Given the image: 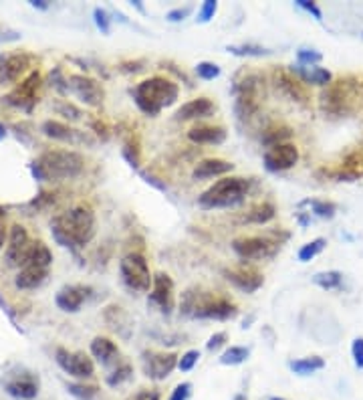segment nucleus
Returning <instances> with one entry per match:
<instances>
[{
	"mask_svg": "<svg viewBox=\"0 0 363 400\" xmlns=\"http://www.w3.org/2000/svg\"><path fill=\"white\" fill-rule=\"evenodd\" d=\"M97 217L89 204H75L51 220V235L57 245L77 253L85 245L95 239Z\"/></svg>",
	"mask_w": 363,
	"mask_h": 400,
	"instance_id": "f257e3e1",
	"label": "nucleus"
},
{
	"mask_svg": "<svg viewBox=\"0 0 363 400\" xmlns=\"http://www.w3.org/2000/svg\"><path fill=\"white\" fill-rule=\"evenodd\" d=\"M180 314L194 320L228 321L239 316V305L226 295L190 287L182 293Z\"/></svg>",
	"mask_w": 363,
	"mask_h": 400,
	"instance_id": "f03ea898",
	"label": "nucleus"
},
{
	"mask_svg": "<svg viewBox=\"0 0 363 400\" xmlns=\"http://www.w3.org/2000/svg\"><path fill=\"white\" fill-rule=\"evenodd\" d=\"M131 98L141 114H145L150 118H158L166 107H172L178 101L180 87L170 77L154 75V77L140 81L131 89Z\"/></svg>",
	"mask_w": 363,
	"mask_h": 400,
	"instance_id": "7ed1b4c3",
	"label": "nucleus"
},
{
	"mask_svg": "<svg viewBox=\"0 0 363 400\" xmlns=\"http://www.w3.org/2000/svg\"><path fill=\"white\" fill-rule=\"evenodd\" d=\"M31 170L37 180H73L83 174L85 158L69 148L47 150L31 164Z\"/></svg>",
	"mask_w": 363,
	"mask_h": 400,
	"instance_id": "20e7f679",
	"label": "nucleus"
},
{
	"mask_svg": "<svg viewBox=\"0 0 363 400\" xmlns=\"http://www.w3.org/2000/svg\"><path fill=\"white\" fill-rule=\"evenodd\" d=\"M252 188L250 178H242V176H224L220 180H216L208 190H204L198 197V204L206 210H214V208H234L242 204L248 192Z\"/></svg>",
	"mask_w": 363,
	"mask_h": 400,
	"instance_id": "39448f33",
	"label": "nucleus"
},
{
	"mask_svg": "<svg viewBox=\"0 0 363 400\" xmlns=\"http://www.w3.org/2000/svg\"><path fill=\"white\" fill-rule=\"evenodd\" d=\"M234 93V109L241 121H250L259 116L264 98H266V81L259 71L244 73L241 79L232 85Z\"/></svg>",
	"mask_w": 363,
	"mask_h": 400,
	"instance_id": "423d86ee",
	"label": "nucleus"
},
{
	"mask_svg": "<svg viewBox=\"0 0 363 400\" xmlns=\"http://www.w3.org/2000/svg\"><path fill=\"white\" fill-rule=\"evenodd\" d=\"M120 275L123 285L134 293H150L154 273L150 271V263L140 251H131L120 261Z\"/></svg>",
	"mask_w": 363,
	"mask_h": 400,
	"instance_id": "0eeeda50",
	"label": "nucleus"
},
{
	"mask_svg": "<svg viewBox=\"0 0 363 400\" xmlns=\"http://www.w3.org/2000/svg\"><path fill=\"white\" fill-rule=\"evenodd\" d=\"M282 240L279 233H268L266 237H236L232 240V251L242 263H255V261L275 257V253L281 249Z\"/></svg>",
	"mask_w": 363,
	"mask_h": 400,
	"instance_id": "6e6552de",
	"label": "nucleus"
},
{
	"mask_svg": "<svg viewBox=\"0 0 363 400\" xmlns=\"http://www.w3.org/2000/svg\"><path fill=\"white\" fill-rule=\"evenodd\" d=\"M55 362L59 364V368L65 374L77 380H89L95 376V364L85 352H71L67 348H57Z\"/></svg>",
	"mask_w": 363,
	"mask_h": 400,
	"instance_id": "1a4fd4ad",
	"label": "nucleus"
},
{
	"mask_svg": "<svg viewBox=\"0 0 363 400\" xmlns=\"http://www.w3.org/2000/svg\"><path fill=\"white\" fill-rule=\"evenodd\" d=\"M69 91L85 105L89 107H101L105 101V89L99 81L87 73H73L67 77Z\"/></svg>",
	"mask_w": 363,
	"mask_h": 400,
	"instance_id": "9d476101",
	"label": "nucleus"
},
{
	"mask_svg": "<svg viewBox=\"0 0 363 400\" xmlns=\"http://www.w3.org/2000/svg\"><path fill=\"white\" fill-rule=\"evenodd\" d=\"M40 83H42V77H40L39 71H31L24 79L17 83V87H15L4 100H6L8 105L19 107L22 111L31 114L33 107H35L37 101H39Z\"/></svg>",
	"mask_w": 363,
	"mask_h": 400,
	"instance_id": "9b49d317",
	"label": "nucleus"
},
{
	"mask_svg": "<svg viewBox=\"0 0 363 400\" xmlns=\"http://www.w3.org/2000/svg\"><path fill=\"white\" fill-rule=\"evenodd\" d=\"M351 103H353L351 85L343 79L327 85V89L321 93L323 111L329 114V116H345V114H349Z\"/></svg>",
	"mask_w": 363,
	"mask_h": 400,
	"instance_id": "f8f14e48",
	"label": "nucleus"
},
{
	"mask_svg": "<svg viewBox=\"0 0 363 400\" xmlns=\"http://www.w3.org/2000/svg\"><path fill=\"white\" fill-rule=\"evenodd\" d=\"M222 275L230 285H234L239 291L248 293V295L259 291L264 283L261 271L250 263H242L239 267H226V269H222Z\"/></svg>",
	"mask_w": 363,
	"mask_h": 400,
	"instance_id": "ddd939ff",
	"label": "nucleus"
},
{
	"mask_svg": "<svg viewBox=\"0 0 363 400\" xmlns=\"http://www.w3.org/2000/svg\"><path fill=\"white\" fill-rule=\"evenodd\" d=\"M141 356H143L141 358L143 372L152 380H166L178 368V358H180L174 352H154V350H145Z\"/></svg>",
	"mask_w": 363,
	"mask_h": 400,
	"instance_id": "4468645a",
	"label": "nucleus"
},
{
	"mask_svg": "<svg viewBox=\"0 0 363 400\" xmlns=\"http://www.w3.org/2000/svg\"><path fill=\"white\" fill-rule=\"evenodd\" d=\"M147 303L158 307L163 316H170L176 307V287H174V281L168 273H156L154 275V283H152V289H150V298Z\"/></svg>",
	"mask_w": 363,
	"mask_h": 400,
	"instance_id": "2eb2a0df",
	"label": "nucleus"
},
{
	"mask_svg": "<svg viewBox=\"0 0 363 400\" xmlns=\"http://www.w3.org/2000/svg\"><path fill=\"white\" fill-rule=\"evenodd\" d=\"M40 132L42 136L51 138L55 141H63V144H71V146H83V144H89L93 146L95 140L87 134V132H81L71 128L69 123H63L57 120H47L40 123Z\"/></svg>",
	"mask_w": 363,
	"mask_h": 400,
	"instance_id": "dca6fc26",
	"label": "nucleus"
},
{
	"mask_svg": "<svg viewBox=\"0 0 363 400\" xmlns=\"http://www.w3.org/2000/svg\"><path fill=\"white\" fill-rule=\"evenodd\" d=\"M264 168L268 172H284V170H291L297 162H299V148L291 141L287 144H279V146H273V148H266L264 150Z\"/></svg>",
	"mask_w": 363,
	"mask_h": 400,
	"instance_id": "f3484780",
	"label": "nucleus"
},
{
	"mask_svg": "<svg viewBox=\"0 0 363 400\" xmlns=\"http://www.w3.org/2000/svg\"><path fill=\"white\" fill-rule=\"evenodd\" d=\"M31 245L33 243L29 239V231L22 224H13L8 229V240H6V251H4L6 265L8 267H22Z\"/></svg>",
	"mask_w": 363,
	"mask_h": 400,
	"instance_id": "a211bd4d",
	"label": "nucleus"
},
{
	"mask_svg": "<svg viewBox=\"0 0 363 400\" xmlns=\"http://www.w3.org/2000/svg\"><path fill=\"white\" fill-rule=\"evenodd\" d=\"M273 83H275L277 91H279L281 95H284L287 100L297 101V103H307V101L311 100L307 85L301 83V81L297 79V77H295L289 69H284V67H277V69L273 71Z\"/></svg>",
	"mask_w": 363,
	"mask_h": 400,
	"instance_id": "6ab92c4d",
	"label": "nucleus"
},
{
	"mask_svg": "<svg viewBox=\"0 0 363 400\" xmlns=\"http://www.w3.org/2000/svg\"><path fill=\"white\" fill-rule=\"evenodd\" d=\"M33 55L29 53H13L0 59V83H19L24 75L31 73L33 67Z\"/></svg>",
	"mask_w": 363,
	"mask_h": 400,
	"instance_id": "aec40b11",
	"label": "nucleus"
},
{
	"mask_svg": "<svg viewBox=\"0 0 363 400\" xmlns=\"http://www.w3.org/2000/svg\"><path fill=\"white\" fill-rule=\"evenodd\" d=\"M40 380L33 372H20L19 376H13L4 384L6 394L17 400H35L39 397Z\"/></svg>",
	"mask_w": 363,
	"mask_h": 400,
	"instance_id": "412c9836",
	"label": "nucleus"
},
{
	"mask_svg": "<svg viewBox=\"0 0 363 400\" xmlns=\"http://www.w3.org/2000/svg\"><path fill=\"white\" fill-rule=\"evenodd\" d=\"M89 291L91 289L85 287V285H65L55 295V303L65 314H77L83 307L85 300L89 298Z\"/></svg>",
	"mask_w": 363,
	"mask_h": 400,
	"instance_id": "4be33fe9",
	"label": "nucleus"
},
{
	"mask_svg": "<svg viewBox=\"0 0 363 400\" xmlns=\"http://www.w3.org/2000/svg\"><path fill=\"white\" fill-rule=\"evenodd\" d=\"M216 111V105L210 98H196V100L186 101L176 109V121H192L210 118Z\"/></svg>",
	"mask_w": 363,
	"mask_h": 400,
	"instance_id": "5701e85b",
	"label": "nucleus"
},
{
	"mask_svg": "<svg viewBox=\"0 0 363 400\" xmlns=\"http://www.w3.org/2000/svg\"><path fill=\"white\" fill-rule=\"evenodd\" d=\"M234 170V164L222 158H206L200 160L194 170H192V178L194 180H208V178H224Z\"/></svg>",
	"mask_w": 363,
	"mask_h": 400,
	"instance_id": "b1692460",
	"label": "nucleus"
},
{
	"mask_svg": "<svg viewBox=\"0 0 363 400\" xmlns=\"http://www.w3.org/2000/svg\"><path fill=\"white\" fill-rule=\"evenodd\" d=\"M89 350H91V356L99 362L101 366H105V368H109V366H118V364H120V356H121L120 346L111 340V338H107V336H97V338H93L91 346H89Z\"/></svg>",
	"mask_w": 363,
	"mask_h": 400,
	"instance_id": "393cba45",
	"label": "nucleus"
},
{
	"mask_svg": "<svg viewBox=\"0 0 363 400\" xmlns=\"http://www.w3.org/2000/svg\"><path fill=\"white\" fill-rule=\"evenodd\" d=\"M188 140L198 146H220L226 140V130L222 125L198 123L188 130Z\"/></svg>",
	"mask_w": 363,
	"mask_h": 400,
	"instance_id": "a878e982",
	"label": "nucleus"
},
{
	"mask_svg": "<svg viewBox=\"0 0 363 400\" xmlns=\"http://www.w3.org/2000/svg\"><path fill=\"white\" fill-rule=\"evenodd\" d=\"M289 71L307 85H319V87H327L333 83V73L329 69H323L319 65H313V67H302V65H293L289 67Z\"/></svg>",
	"mask_w": 363,
	"mask_h": 400,
	"instance_id": "bb28decb",
	"label": "nucleus"
},
{
	"mask_svg": "<svg viewBox=\"0 0 363 400\" xmlns=\"http://www.w3.org/2000/svg\"><path fill=\"white\" fill-rule=\"evenodd\" d=\"M49 277V269H40V267H33V265H24L20 267L19 275L15 277V287L17 289H37L40 287Z\"/></svg>",
	"mask_w": 363,
	"mask_h": 400,
	"instance_id": "cd10ccee",
	"label": "nucleus"
},
{
	"mask_svg": "<svg viewBox=\"0 0 363 400\" xmlns=\"http://www.w3.org/2000/svg\"><path fill=\"white\" fill-rule=\"evenodd\" d=\"M277 217V206L268 200H262V202H257L255 206H250L244 217H242V222H248V224H266L271 220Z\"/></svg>",
	"mask_w": 363,
	"mask_h": 400,
	"instance_id": "c85d7f7f",
	"label": "nucleus"
},
{
	"mask_svg": "<svg viewBox=\"0 0 363 400\" xmlns=\"http://www.w3.org/2000/svg\"><path fill=\"white\" fill-rule=\"evenodd\" d=\"M24 265H33V267H40V269H49V267L53 265V253H51V249H49L42 240H35V243L31 245L26 257H24L22 267H24Z\"/></svg>",
	"mask_w": 363,
	"mask_h": 400,
	"instance_id": "c756f323",
	"label": "nucleus"
},
{
	"mask_svg": "<svg viewBox=\"0 0 363 400\" xmlns=\"http://www.w3.org/2000/svg\"><path fill=\"white\" fill-rule=\"evenodd\" d=\"M291 136H293V132H291L289 125H284V123H273V125H268V128L262 130L261 141L266 148H273V146H279V144H287Z\"/></svg>",
	"mask_w": 363,
	"mask_h": 400,
	"instance_id": "7c9ffc66",
	"label": "nucleus"
},
{
	"mask_svg": "<svg viewBox=\"0 0 363 400\" xmlns=\"http://www.w3.org/2000/svg\"><path fill=\"white\" fill-rule=\"evenodd\" d=\"M289 368L299 374V376H311L325 368V360L319 356H309V358H299V360L289 362Z\"/></svg>",
	"mask_w": 363,
	"mask_h": 400,
	"instance_id": "2f4dec72",
	"label": "nucleus"
},
{
	"mask_svg": "<svg viewBox=\"0 0 363 400\" xmlns=\"http://www.w3.org/2000/svg\"><path fill=\"white\" fill-rule=\"evenodd\" d=\"M123 158L129 162V166L134 168H140L141 164V146H140V138L136 134H127L125 140H123Z\"/></svg>",
	"mask_w": 363,
	"mask_h": 400,
	"instance_id": "473e14b6",
	"label": "nucleus"
},
{
	"mask_svg": "<svg viewBox=\"0 0 363 400\" xmlns=\"http://www.w3.org/2000/svg\"><path fill=\"white\" fill-rule=\"evenodd\" d=\"M228 53L236 55V57H266L271 55L273 51L264 49L262 45H257V43H241V45H228L226 47Z\"/></svg>",
	"mask_w": 363,
	"mask_h": 400,
	"instance_id": "72a5a7b5",
	"label": "nucleus"
},
{
	"mask_svg": "<svg viewBox=\"0 0 363 400\" xmlns=\"http://www.w3.org/2000/svg\"><path fill=\"white\" fill-rule=\"evenodd\" d=\"M250 356V350L244 348V346H230L222 352L220 356V364L224 366H241L244 362L248 360Z\"/></svg>",
	"mask_w": 363,
	"mask_h": 400,
	"instance_id": "f704fd0d",
	"label": "nucleus"
},
{
	"mask_svg": "<svg viewBox=\"0 0 363 400\" xmlns=\"http://www.w3.org/2000/svg\"><path fill=\"white\" fill-rule=\"evenodd\" d=\"M313 283L319 285L325 291H333V289H339L343 283V273L341 271H321V273H315L313 275Z\"/></svg>",
	"mask_w": 363,
	"mask_h": 400,
	"instance_id": "c9c22d12",
	"label": "nucleus"
},
{
	"mask_svg": "<svg viewBox=\"0 0 363 400\" xmlns=\"http://www.w3.org/2000/svg\"><path fill=\"white\" fill-rule=\"evenodd\" d=\"M131 374H134V368H131V364L129 362H120L115 368H113V372L111 374H107V386H111V388H118L121 386L123 382H127L131 378Z\"/></svg>",
	"mask_w": 363,
	"mask_h": 400,
	"instance_id": "e433bc0d",
	"label": "nucleus"
},
{
	"mask_svg": "<svg viewBox=\"0 0 363 400\" xmlns=\"http://www.w3.org/2000/svg\"><path fill=\"white\" fill-rule=\"evenodd\" d=\"M325 247H327V240L323 239V237H317V239L305 243L301 249H299V261L301 263H309L311 259H315L317 255H321Z\"/></svg>",
	"mask_w": 363,
	"mask_h": 400,
	"instance_id": "4c0bfd02",
	"label": "nucleus"
},
{
	"mask_svg": "<svg viewBox=\"0 0 363 400\" xmlns=\"http://www.w3.org/2000/svg\"><path fill=\"white\" fill-rule=\"evenodd\" d=\"M107 309L115 316V320H111V318H103V320L107 321V325H109L113 332H118L121 336H125L123 328H131V325H129V318H127V314L123 311V307H120V305H109ZM125 338H127V336H125Z\"/></svg>",
	"mask_w": 363,
	"mask_h": 400,
	"instance_id": "58836bf2",
	"label": "nucleus"
},
{
	"mask_svg": "<svg viewBox=\"0 0 363 400\" xmlns=\"http://www.w3.org/2000/svg\"><path fill=\"white\" fill-rule=\"evenodd\" d=\"M302 204H309L311 206V213L319 219H333L335 213H337V206L329 200H305Z\"/></svg>",
	"mask_w": 363,
	"mask_h": 400,
	"instance_id": "ea45409f",
	"label": "nucleus"
},
{
	"mask_svg": "<svg viewBox=\"0 0 363 400\" xmlns=\"http://www.w3.org/2000/svg\"><path fill=\"white\" fill-rule=\"evenodd\" d=\"M67 390L69 394H73L77 400H93L99 394V388L93 386V384H85V382H73V384H67Z\"/></svg>",
	"mask_w": 363,
	"mask_h": 400,
	"instance_id": "a19ab883",
	"label": "nucleus"
},
{
	"mask_svg": "<svg viewBox=\"0 0 363 400\" xmlns=\"http://www.w3.org/2000/svg\"><path fill=\"white\" fill-rule=\"evenodd\" d=\"M194 71H196L198 79L202 81H214L216 77H220L222 73L220 67L216 63H212V61H200Z\"/></svg>",
	"mask_w": 363,
	"mask_h": 400,
	"instance_id": "79ce46f5",
	"label": "nucleus"
},
{
	"mask_svg": "<svg viewBox=\"0 0 363 400\" xmlns=\"http://www.w3.org/2000/svg\"><path fill=\"white\" fill-rule=\"evenodd\" d=\"M55 111L59 114V116H63L65 120L69 121H79L83 120V111H81L77 105H73V103H69V101H57L55 103Z\"/></svg>",
	"mask_w": 363,
	"mask_h": 400,
	"instance_id": "37998d69",
	"label": "nucleus"
},
{
	"mask_svg": "<svg viewBox=\"0 0 363 400\" xmlns=\"http://www.w3.org/2000/svg\"><path fill=\"white\" fill-rule=\"evenodd\" d=\"M323 61V55L315 49H307V47H301L297 51V65H302V67H313V65H319Z\"/></svg>",
	"mask_w": 363,
	"mask_h": 400,
	"instance_id": "c03bdc74",
	"label": "nucleus"
},
{
	"mask_svg": "<svg viewBox=\"0 0 363 400\" xmlns=\"http://www.w3.org/2000/svg\"><path fill=\"white\" fill-rule=\"evenodd\" d=\"M216 13H218V2H216V0H204L200 10H198L196 22L206 24V22H210V20L216 17Z\"/></svg>",
	"mask_w": 363,
	"mask_h": 400,
	"instance_id": "a18cd8bd",
	"label": "nucleus"
},
{
	"mask_svg": "<svg viewBox=\"0 0 363 400\" xmlns=\"http://www.w3.org/2000/svg\"><path fill=\"white\" fill-rule=\"evenodd\" d=\"M200 360V350H188L178 358V370L180 372H190Z\"/></svg>",
	"mask_w": 363,
	"mask_h": 400,
	"instance_id": "49530a36",
	"label": "nucleus"
},
{
	"mask_svg": "<svg viewBox=\"0 0 363 400\" xmlns=\"http://www.w3.org/2000/svg\"><path fill=\"white\" fill-rule=\"evenodd\" d=\"M93 20H95V26L99 29L103 35H109L111 33V19H109V13L105 8L97 6L93 10Z\"/></svg>",
	"mask_w": 363,
	"mask_h": 400,
	"instance_id": "de8ad7c7",
	"label": "nucleus"
},
{
	"mask_svg": "<svg viewBox=\"0 0 363 400\" xmlns=\"http://www.w3.org/2000/svg\"><path fill=\"white\" fill-rule=\"evenodd\" d=\"M226 341H228V334L226 332H216V334L210 336V340L206 341V350L208 352H218L220 348L226 346Z\"/></svg>",
	"mask_w": 363,
	"mask_h": 400,
	"instance_id": "09e8293b",
	"label": "nucleus"
},
{
	"mask_svg": "<svg viewBox=\"0 0 363 400\" xmlns=\"http://www.w3.org/2000/svg\"><path fill=\"white\" fill-rule=\"evenodd\" d=\"M192 397V382H180L172 394H170V400H188Z\"/></svg>",
	"mask_w": 363,
	"mask_h": 400,
	"instance_id": "8fccbe9b",
	"label": "nucleus"
},
{
	"mask_svg": "<svg viewBox=\"0 0 363 400\" xmlns=\"http://www.w3.org/2000/svg\"><path fill=\"white\" fill-rule=\"evenodd\" d=\"M295 4H297L299 8H302L305 13L313 15V19H315V20H319V22H321V20H323L321 8H319V6H317V4H315L313 0H297Z\"/></svg>",
	"mask_w": 363,
	"mask_h": 400,
	"instance_id": "3c124183",
	"label": "nucleus"
},
{
	"mask_svg": "<svg viewBox=\"0 0 363 400\" xmlns=\"http://www.w3.org/2000/svg\"><path fill=\"white\" fill-rule=\"evenodd\" d=\"M190 13H192V6H178V8H172L166 15V19L170 20V22H182V20H186L190 17Z\"/></svg>",
	"mask_w": 363,
	"mask_h": 400,
	"instance_id": "603ef678",
	"label": "nucleus"
},
{
	"mask_svg": "<svg viewBox=\"0 0 363 400\" xmlns=\"http://www.w3.org/2000/svg\"><path fill=\"white\" fill-rule=\"evenodd\" d=\"M351 356L355 362V368L363 370V338H355L351 344Z\"/></svg>",
	"mask_w": 363,
	"mask_h": 400,
	"instance_id": "864d4df0",
	"label": "nucleus"
},
{
	"mask_svg": "<svg viewBox=\"0 0 363 400\" xmlns=\"http://www.w3.org/2000/svg\"><path fill=\"white\" fill-rule=\"evenodd\" d=\"M51 79H53V85L59 89L60 93H69V83H67V79L63 77L60 69H55V71L51 73Z\"/></svg>",
	"mask_w": 363,
	"mask_h": 400,
	"instance_id": "5fc2aeb1",
	"label": "nucleus"
},
{
	"mask_svg": "<svg viewBox=\"0 0 363 400\" xmlns=\"http://www.w3.org/2000/svg\"><path fill=\"white\" fill-rule=\"evenodd\" d=\"M91 128H93V132L99 136L101 140H107V138H109V130H107V125H105L101 120L93 121V123H91Z\"/></svg>",
	"mask_w": 363,
	"mask_h": 400,
	"instance_id": "6e6d98bb",
	"label": "nucleus"
},
{
	"mask_svg": "<svg viewBox=\"0 0 363 400\" xmlns=\"http://www.w3.org/2000/svg\"><path fill=\"white\" fill-rule=\"evenodd\" d=\"M136 400H161V397L156 390H141L136 394Z\"/></svg>",
	"mask_w": 363,
	"mask_h": 400,
	"instance_id": "4d7b16f0",
	"label": "nucleus"
},
{
	"mask_svg": "<svg viewBox=\"0 0 363 400\" xmlns=\"http://www.w3.org/2000/svg\"><path fill=\"white\" fill-rule=\"evenodd\" d=\"M6 240H8V229H6V224H4V219H2V220H0V251L4 249Z\"/></svg>",
	"mask_w": 363,
	"mask_h": 400,
	"instance_id": "13d9d810",
	"label": "nucleus"
},
{
	"mask_svg": "<svg viewBox=\"0 0 363 400\" xmlns=\"http://www.w3.org/2000/svg\"><path fill=\"white\" fill-rule=\"evenodd\" d=\"M19 39V33H6L0 29V43H6V40H17Z\"/></svg>",
	"mask_w": 363,
	"mask_h": 400,
	"instance_id": "bf43d9fd",
	"label": "nucleus"
},
{
	"mask_svg": "<svg viewBox=\"0 0 363 400\" xmlns=\"http://www.w3.org/2000/svg\"><path fill=\"white\" fill-rule=\"evenodd\" d=\"M31 6H33V8H39V10H47V8H49V2H47V0H31Z\"/></svg>",
	"mask_w": 363,
	"mask_h": 400,
	"instance_id": "052dcab7",
	"label": "nucleus"
},
{
	"mask_svg": "<svg viewBox=\"0 0 363 400\" xmlns=\"http://www.w3.org/2000/svg\"><path fill=\"white\" fill-rule=\"evenodd\" d=\"M4 138H6V128L0 123V140H4Z\"/></svg>",
	"mask_w": 363,
	"mask_h": 400,
	"instance_id": "680f3d73",
	"label": "nucleus"
},
{
	"mask_svg": "<svg viewBox=\"0 0 363 400\" xmlns=\"http://www.w3.org/2000/svg\"><path fill=\"white\" fill-rule=\"evenodd\" d=\"M6 219V208L4 206H0V220Z\"/></svg>",
	"mask_w": 363,
	"mask_h": 400,
	"instance_id": "e2e57ef3",
	"label": "nucleus"
},
{
	"mask_svg": "<svg viewBox=\"0 0 363 400\" xmlns=\"http://www.w3.org/2000/svg\"><path fill=\"white\" fill-rule=\"evenodd\" d=\"M232 400H248V397H246V394H236Z\"/></svg>",
	"mask_w": 363,
	"mask_h": 400,
	"instance_id": "0e129e2a",
	"label": "nucleus"
},
{
	"mask_svg": "<svg viewBox=\"0 0 363 400\" xmlns=\"http://www.w3.org/2000/svg\"><path fill=\"white\" fill-rule=\"evenodd\" d=\"M268 400H287V399H281V397H271Z\"/></svg>",
	"mask_w": 363,
	"mask_h": 400,
	"instance_id": "69168bd1",
	"label": "nucleus"
}]
</instances>
